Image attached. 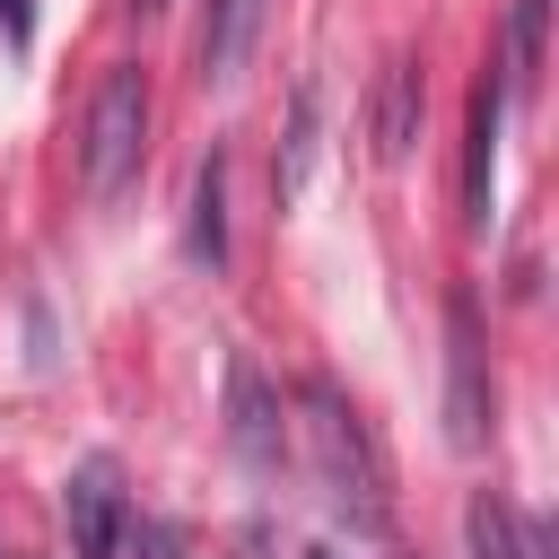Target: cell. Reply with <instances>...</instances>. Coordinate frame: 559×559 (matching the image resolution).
<instances>
[{
    "label": "cell",
    "instance_id": "cell-4",
    "mask_svg": "<svg viewBox=\"0 0 559 559\" xmlns=\"http://www.w3.org/2000/svg\"><path fill=\"white\" fill-rule=\"evenodd\" d=\"M61 524H70V550H79V559H114V550H122L131 498H122V472H114L105 454H87V463L61 480Z\"/></svg>",
    "mask_w": 559,
    "mask_h": 559
},
{
    "label": "cell",
    "instance_id": "cell-3",
    "mask_svg": "<svg viewBox=\"0 0 559 559\" xmlns=\"http://www.w3.org/2000/svg\"><path fill=\"white\" fill-rule=\"evenodd\" d=\"M445 419H454V445H489V419H498L489 349H480V314H472V297L445 306Z\"/></svg>",
    "mask_w": 559,
    "mask_h": 559
},
{
    "label": "cell",
    "instance_id": "cell-10",
    "mask_svg": "<svg viewBox=\"0 0 559 559\" xmlns=\"http://www.w3.org/2000/svg\"><path fill=\"white\" fill-rule=\"evenodd\" d=\"M192 262H227V157L210 148L201 175H192Z\"/></svg>",
    "mask_w": 559,
    "mask_h": 559
},
{
    "label": "cell",
    "instance_id": "cell-13",
    "mask_svg": "<svg viewBox=\"0 0 559 559\" xmlns=\"http://www.w3.org/2000/svg\"><path fill=\"white\" fill-rule=\"evenodd\" d=\"M9 9V35H26V0H0Z\"/></svg>",
    "mask_w": 559,
    "mask_h": 559
},
{
    "label": "cell",
    "instance_id": "cell-8",
    "mask_svg": "<svg viewBox=\"0 0 559 559\" xmlns=\"http://www.w3.org/2000/svg\"><path fill=\"white\" fill-rule=\"evenodd\" d=\"M498 122H507V87L480 79L472 87V140H463V210L489 218V192H498Z\"/></svg>",
    "mask_w": 559,
    "mask_h": 559
},
{
    "label": "cell",
    "instance_id": "cell-16",
    "mask_svg": "<svg viewBox=\"0 0 559 559\" xmlns=\"http://www.w3.org/2000/svg\"><path fill=\"white\" fill-rule=\"evenodd\" d=\"M0 559H9V550H0Z\"/></svg>",
    "mask_w": 559,
    "mask_h": 559
},
{
    "label": "cell",
    "instance_id": "cell-7",
    "mask_svg": "<svg viewBox=\"0 0 559 559\" xmlns=\"http://www.w3.org/2000/svg\"><path fill=\"white\" fill-rule=\"evenodd\" d=\"M253 26H262V0H201V35H192V61L201 79H236L245 52H253Z\"/></svg>",
    "mask_w": 559,
    "mask_h": 559
},
{
    "label": "cell",
    "instance_id": "cell-12",
    "mask_svg": "<svg viewBox=\"0 0 559 559\" xmlns=\"http://www.w3.org/2000/svg\"><path fill=\"white\" fill-rule=\"evenodd\" d=\"M542 17H550V0H515V70L542 61Z\"/></svg>",
    "mask_w": 559,
    "mask_h": 559
},
{
    "label": "cell",
    "instance_id": "cell-5",
    "mask_svg": "<svg viewBox=\"0 0 559 559\" xmlns=\"http://www.w3.org/2000/svg\"><path fill=\"white\" fill-rule=\"evenodd\" d=\"M227 437H236V454L253 463V472H280V393L236 358L227 367Z\"/></svg>",
    "mask_w": 559,
    "mask_h": 559
},
{
    "label": "cell",
    "instance_id": "cell-1",
    "mask_svg": "<svg viewBox=\"0 0 559 559\" xmlns=\"http://www.w3.org/2000/svg\"><path fill=\"white\" fill-rule=\"evenodd\" d=\"M297 437H306V463H314L323 507H332L349 533H384V515H393V507H384V454H376L358 402H349L341 384L306 376V384H297Z\"/></svg>",
    "mask_w": 559,
    "mask_h": 559
},
{
    "label": "cell",
    "instance_id": "cell-15",
    "mask_svg": "<svg viewBox=\"0 0 559 559\" xmlns=\"http://www.w3.org/2000/svg\"><path fill=\"white\" fill-rule=\"evenodd\" d=\"M306 559H332V550H306Z\"/></svg>",
    "mask_w": 559,
    "mask_h": 559
},
{
    "label": "cell",
    "instance_id": "cell-6",
    "mask_svg": "<svg viewBox=\"0 0 559 559\" xmlns=\"http://www.w3.org/2000/svg\"><path fill=\"white\" fill-rule=\"evenodd\" d=\"M367 131H376V157H384V166H393V157H411V140H419V61H411V52L376 70Z\"/></svg>",
    "mask_w": 559,
    "mask_h": 559
},
{
    "label": "cell",
    "instance_id": "cell-11",
    "mask_svg": "<svg viewBox=\"0 0 559 559\" xmlns=\"http://www.w3.org/2000/svg\"><path fill=\"white\" fill-rule=\"evenodd\" d=\"M114 559H183V533L166 524V515H131L122 524V550Z\"/></svg>",
    "mask_w": 559,
    "mask_h": 559
},
{
    "label": "cell",
    "instance_id": "cell-14",
    "mask_svg": "<svg viewBox=\"0 0 559 559\" xmlns=\"http://www.w3.org/2000/svg\"><path fill=\"white\" fill-rule=\"evenodd\" d=\"M122 9H131V17H157V9H166V0H122Z\"/></svg>",
    "mask_w": 559,
    "mask_h": 559
},
{
    "label": "cell",
    "instance_id": "cell-9",
    "mask_svg": "<svg viewBox=\"0 0 559 559\" xmlns=\"http://www.w3.org/2000/svg\"><path fill=\"white\" fill-rule=\"evenodd\" d=\"M463 542H472V559H542V533H533L498 489H480V498L463 507Z\"/></svg>",
    "mask_w": 559,
    "mask_h": 559
},
{
    "label": "cell",
    "instance_id": "cell-2",
    "mask_svg": "<svg viewBox=\"0 0 559 559\" xmlns=\"http://www.w3.org/2000/svg\"><path fill=\"white\" fill-rule=\"evenodd\" d=\"M140 166H148V70L114 61L79 122V183H87V201H122L140 183Z\"/></svg>",
    "mask_w": 559,
    "mask_h": 559
}]
</instances>
